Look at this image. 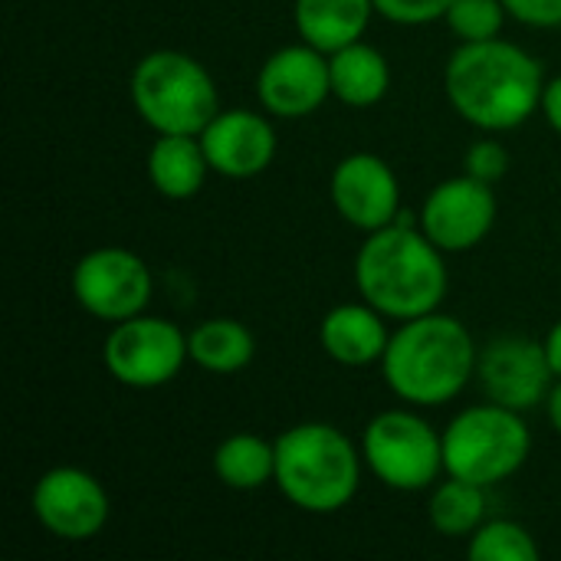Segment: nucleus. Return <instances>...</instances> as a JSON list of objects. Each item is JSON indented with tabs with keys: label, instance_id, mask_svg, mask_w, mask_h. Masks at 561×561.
Masks as SVG:
<instances>
[{
	"label": "nucleus",
	"instance_id": "nucleus-1",
	"mask_svg": "<svg viewBox=\"0 0 561 561\" xmlns=\"http://www.w3.org/2000/svg\"><path fill=\"white\" fill-rule=\"evenodd\" d=\"M444 85L463 122L483 131H510L542 108L546 76L536 56L496 36L460 43L444 69Z\"/></svg>",
	"mask_w": 561,
	"mask_h": 561
},
{
	"label": "nucleus",
	"instance_id": "nucleus-2",
	"mask_svg": "<svg viewBox=\"0 0 561 561\" xmlns=\"http://www.w3.org/2000/svg\"><path fill=\"white\" fill-rule=\"evenodd\" d=\"M444 250L431 243L421 224L381 227L368 233L355 256L358 296L381 316L408 322L437 312L447 296V263Z\"/></svg>",
	"mask_w": 561,
	"mask_h": 561
},
{
	"label": "nucleus",
	"instance_id": "nucleus-3",
	"mask_svg": "<svg viewBox=\"0 0 561 561\" xmlns=\"http://www.w3.org/2000/svg\"><path fill=\"white\" fill-rule=\"evenodd\" d=\"M477 362L480 352L470 329L454 316L427 312L398 325L381 358V375L401 401L440 408L470 385Z\"/></svg>",
	"mask_w": 561,
	"mask_h": 561
},
{
	"label": "nucleus",
	"instance_id": "nucleus-4",
	"mask_svg": "<svg viewBox=\"0 0 561 561\" xmlns=\"http://www.w3.org/2000/svg\"><path fill=\"white\" fill-rule=\"evenodd\" d=\"M362 454L332 424H296L276 437L279 493L302 513L329 516L345 510L362 483Z\"/></svg>",
	"mask_w": 561,
	"mask_h": 561
},
{
	"label": "nucleus",
	"instance_id": "nucleus-5",
	"mask_svg": "<svg viewBox=\"0 0 561 561\" xmlns=\"http://www.w3.org/2000/svg\"><path fill=\"white\" fill-rule=\"evenodd\" d=\"M131 105L158 135H201L217 108L210 72L187 53L154 49L131 69Z\"/></svg>",
	"mask_w": 561,
	"mask_h": 561
},
{
	"label": "nucleus",
	"instance_id": "nucleus-6",
	"mask_svg": "<svg viewBox=\"0 0 561 561\" xmlns=\"http://www.w3.org/2000/svg\"><path fill=\"white\" fill-rule=\"evenodd\" d=\"M533 434L519 411L496 401L460 411L444 431L447 477L477 483L483 490L516 477L529 460Z\"/></svg>",
	"mask_w": 561,
	"mask_h": 561
},
{
	"label": "nucleus",
	"instance_id": "nucleus-7",
	"mask_svg": "<svg viewBox=\"0 0 561 561\" xmlns=\"http://www.w3.org/2000/svg\"><path fill=\"white\" fill-rule=\"evenodd\" d=\"M368 470L398 493H421L444 473V434L414 411H385L362 434Z\"/></svg>",
	"mask_w": 561,
	"mask_h": 561
},
{
	"label": "nucleus",
	"instance_id": "nucleus-8",
	"mask_svg": "<svg viewBox=\"0 0 561 561\" xmlns=\"http://www.w3.org/2000/svg\"><path fill=\"white\" fill-rule=\"evenodd\" d=\"M187 352V335L158 316H131L125 322H115L102 345V362L108 375L138 391L161 388L178 378Z\"/></svg>",
	"mask_w": 561,
	"mask_h": 561
},
{
	"label": "nucleus",
	"instance_id": "nucleus-9",
	"mask_svg": "<svg viewBox=\"0 0 561 561\" xmlns=\"http://www.w3.org/2000/svg\"><path fill=\"white\" fill-rule=\"evenodd\" d=\"M72 299L102 322L141 316L151 299V270L125 247H95L72 266Z\"/></svg>",
	"mask_w": 561,
	"mask_h": 561
},
{
	"label": "nucleus",
	"instance_id": "nucleus-10",
	"mask_svg": "<svg viewBox=\"0 0 561 561\" xmlns=\"http://www.w3.org/2000/svg\"><path fill=\"white\" fill-rule=\"evenodd\" d=\"M36 523L62 542H89L108 523L105 486L79 467H53L33 486Z\"/></svg>",
	"mask_w": 561,
	"mask_h": 561
},
{
	"label": "nucleus",
	"instance_id": "nucleus-11",
	"mask_svg": "<svg viewBox=\"0 0 561 561\" xmlns=\"http://www.w3.org/2000/svg\"><path fill=\"white\" fill-rule=\"evenodd\" d=\"M417 224L431 237V243H437L444 253H467L480 247L496 224L493 184L473 174L440 181L427 194Z\"/></svg>",
	"mask_w": 561,
	"mask_h": 561
},
{
	"label": "nucleus",
	"instance_id": "nucleus-12",
	"mask_svg": "<svg viewBox=\"0 0 561 561\" xmlns=\"http://www.w3.org/2000/svg\"><path fill=\"white\" fill-rule=\"evenodd\" d=\"M477 378L490 401L526 414L549 398L556 371L549 365L542 342L523 335H503L480 352Z\"/></svg>",
	"mask_w": 561,
	"mask_h": 561
},
{
	"label": "nucleus",
	"instance_id": "nucleus-13",
	"mask_svg": "<svg viewBox=\"0 0 561 561\" xmlns=\"http://www.w3.org/2000/svg\"><path fill=\"white\" fill-rule=\"evenodd\" d=\"M260 105L276 118H306L332 95L329 53L299 43L276 49L256 76Z\"/></svg>",
	"mask_w": 561,
	"mask_h": 561
},
{
	"label": "nucleus",
	"instance_id": "nucleus-14",
	"mask_svg": "<svg viewBox=\"0 0 561 561\" xmlns=\"http://www.w3.org/2000/svg\"><path fill=\"white\" fill-rule=\"evenodd\" d=\"M329 194L342 220L365 233L391 227L401 214V184L391 164L368 151L348 154L335 164Z\"/></svg>",
	"mask_w": 561,
	"mask_h": 561
},
{
	"label": "nucleus",
	"instance_id": "nucleus-15",
	"mask_svg": "<svg viewBox=\"0 0 561 561\" xmlns=\"http://www.w3.org/2000/svg\"><path fill=\"white\" fill-rule=\"evenodd\" d=\"M201 145L207 151L210 171L230 181L256 178L276 158L273 125L260 112H250V108L217 112L210 125L201 131Z\"/></svg>",
	"mask_w": 561,
	"mask_h": 561
},
{
	"label": "nucleus",
	"instance_id": "nucleus-16",
	"mask_svg": "<svg viewBox=\"0 0 561 561\" xmlns=\"http://www.w3.org/2000/svg\"><path fill=\"white\" fill-rule=\"evenodd\" d=\"M319 342L332 362L345 368H365L385 358L391 332L385 325V316L375 306L342 302L322 319Z\"/></svg>",
	"mask_w": 561,
	"mask_h": 561
},
{
	"label": "nucleus",
	"instance_id": "nucleus-17",
	"mask_svg": "<svg viewBox=\"0 0 561 561\" xmlns=\"http://www.w3.org/2000/svg\"><path fill=\"white\" fill-rule=\"evenodd\" d=\"M145 168L151 187L168 201H191L210 174L201 135H158Z\"/></svg>",
	"mask_w": 561,
	"mask_h": 561
},
{
	"label": "nucleus",
	"instance_id": "nucleus-18",
	"mask_svg": "<svg viewBox=\"0 0 561 561\" xmlns=\"http://www.w3.org/2000/svg\"><path fill=\"white\" fill-rule=\"evenodd\" d=\"M329 76L332 95L352 108H371L391 89V66L385 53L362 39L329 53Z\"/></svg>",
	"mask_w": 561,
	"mask_h": 561
},
{
	"label": "nucleus",
	"instance_id": "nucleus-19",
	"mask_svg": "<svg viewBox=\"0 0 561 561\" xmlns=\"http://www.w3.org/2000/svg\"><path fill=\"white\" fill-rule=\"evenodd\" d=\"M375 0H296V30L302 43L335 53L365 36Z\"/></svg>",
	"mask_w": 561,
	"mask_h": 561
},
{
	"label": "nucleus",
	"instance_id": "nucleus-20",
	"mask_svg": "<svg viewBox=\"0 0 561 561\" xmlns=\"http://www.w3.org/2000/svg\"><path fill=\"white\" fill-rule=\"evenodd\" d=\"M187 352L197 368L210 375H233L253 362L256 339L237 319H207L187 335Z\"/></svg>",
	"mask_w": 561,
	"mask_h": 561
},
{
	"label": "nucleus",
	"instance_id": "nucleus-21",
	"mask_svg": "<svg viewBox=\"0 0 561 561\" xmlns=\"http://www.w3.org/2000/svg\"><path fill=\"white\" fill-rule=\"evenodd\" d=\"M214 473L227 490L253 493L276 477V440L260 434H233L214 450Z\"/></svg>",
	"mask_w": 561,
	"mask_h": 561
},
{
	"label": "nucleus",
	"instance_id": "nucleus-22",
	"mask_svg": "<svg viewBox=\"0 0 561 561\" xmlns=\"http://www.w3.org/2000/svg\"><path fill=\"white\" fill-rule=\"evenodd\" d=\"M427 516L440 536H450V539L473 536L486 516V490L477 483L447 477L444 483L434 486L431 503H427Z\"/></svg>",
	"mask_w": 561,
	"mask_h": 561
},
{
	"label": "nucleus",
	"instance_id": "nucleus-23",
	"mask_svg": "<svg viewBox=\"0 0 561 561\" xmlns=\"http://www.w3.org/2000/svg\"><path fill=\"white\" fill-rule=\"evenodd\" d=\"M467 556L473 561H539V546L533 533L513 519L483 523L470 536Z\"/></svg>",
	"mask_w": 561,
	"mask_h": 561
},
{
	"label": "nucleus",
	"instance_id": "nucleus-24",
	"mask_svg": "<svg viewBox=\"0 0 561 561\" xmlns=\"http://www.w3.org/2000/svg\"><path fill=\"white\" fill-rule=\"evenodd\" d=\"M444 20L460 43H483L500 36L506 23V7L503 0H454Z\"/></svg>",
	"mask_w": 561,
	"mask_h": 561
},
{
	"label": "nucleus",
	"instance_id": "nucleus-25",
	"mask_svg": "<svg viewBox=\"0 0 561 561\" xmlns=\"http://www.w3.org/2000/svg\"><path fill=\"white\" fill-rule=\"evenodd\" d=\"M454 0H375V13L401 26H421L444 20Z\"/></svg>",
	"mask_w": 561,
	"mask_h": 561
},
{
	"label": "nucleus",
	"instance_id": "nucleus-26",
	"mask_svg": "<svg viewBox=\"0 0 561 561\" xmlns=\"http://www.w3.org/2000/svg\"><path fill=\"white\" fill-rule=\"evenodd\" d=\"M463 168H467V174L493 184V181H500L510 171V151L500 141H477V145L467 148Z\"/></svg>",
	"mask_w": 561,
	"mask_h": 561
},
{
	"label": "nucleus",
	"instance_id": "nucleus-27",
	"mask_svg": "<svg viewBox=\"0 0 561 561\" xmlns=\"http://www.w3.org/2000/svg\"><path fill=\"white\" fill-rule=\"evenodd\" d=\"M503 7L526 26H561V0H503Z\"/></svg>",
	"mask_w": 561,
	"mask_h": 561
},
{
	"label": "nucleus",
	"instance_id": "nucleus-28",
	"mask_svg": "<svg viewBox=\"0 0 561 561\" xmlns=\"http://www.w3.org/2000/svg\"><path fill=\"white\" fill-rule=\"evenodd\" d=\"M542 112L549 118V125L561 135V76H556L552 82H546V92H542Z\"/></svg>",
	"mask_w": 561,
	"mask_h": 561
},
{
	"label": "nucleus",
	"instance_id": "nucleus-29",
	"mask_svg": "<svg viewBox=\"0 0 561 561\" xmlns=\"http://www.w3.org/2000/svg\"><path fill=\"white\" fill-rule=\"evenodd\" d=\"M546 355H549V365H552V371H556V378H561V319L549 329V335H546Z\"/></svg>",
	"mask_w": 561,
	"mask_h": 561
},
{
	"label": "nucleus",
	"instance_id": "nucleus-30",
	"mask_svg": "<svg viewBox=\"0 0 561 561\" xmlns=\"http://www.w3.org/2000/svg\"><path fill=\"white\" fill-rule=\"evenodd\" d=\"M546 408H549V421H552L556 434L561 437V378H559V385L549 391V398H546Z\"/></svg>",
	"mask_w": 561,
	"mask_h": 561
}]
</instances>
